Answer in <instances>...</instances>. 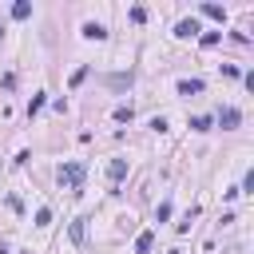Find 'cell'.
<instances>
[{
    "label": "cell",
    "instance_id": "cell-9",
    "mask_svg": "<svg viewBox=\"0 0 254 254\" xmlns=\"http://www.w3.org/2000/svg\"><path fill=\"white\" fill-rule=\"evenodd\" d=\"M198 12H202V16H210V20H226V12H222L218 4H202Z\"/></svg>",
    "mask_w": 254,
    "mask_h": 254
},
{
    "label": "cell",
    "instance_id": "cell-7",
    "mask_svg": "<svg viewBox=\"0 0 254 254\" xmlns=\"http://www.w3.org/2000/svg\"><path fill=\"white\" fill-rule=\"evenodd\" d=\"M151 242H155V234H151V230H143V234L135 238V250H139V254H147V250H151Z\"/></svg>",
    "mask_w": 254,
    "mask_h": 254
},
{
    "label": "cell",
    "instance_id": "cell-12",
    "mask_svg": "<svg viewBox=\"0 0 254 254\" xmlns=\"http://www.w3.org/2000/svg\"><path fill=\"white\" fill-rule=\"evenodd\" d=\"M48 222H52V210L40 206V210H36V226H48Z\"/></svg>",
    "mask_w": 254,
    "mask_h": 254
},
{
    "label": "cell",
    "instance_id": "cell-14",
    "mask_svg": "<svg viewBox=\"0 0 254 254\" xmlns=\"http://www.w3.org/2000/svg\"><path fill=\"white\" fill-rule=\"evenodd\" d=\"M40 107H44V95H32V103H28V115H36Z\"/></svg>",
    "mask_w": 254,
    "mask_h": 254
},
{
    "label": "cell",
    "instance_id": "cell-10",
    "mask_svg": "<svg viewBox=\"0 0 254 254\" xmlns=\"http://www.w3.org/2000/svg\"><path fill=\"white\" fill-rule=\"evenodd\" d=\"M179 36H198V20H179Z\"/></svg>",
    "mask_w": 254,
    "mask_h": 254
},
{
    "label": "cell",
    "instance_id": "cell-1",
    "mask_svg": "<svg viewBox=\"0 0 254 254\" xmlns=\"http://www.w3.org/2000/svg\"><path fill=\"white\" fill-rule=\"evenodd\" d=\"M56 179H60V187H67L71 194H79V190H83V163H64V167L56 171Z\"/></svg>",
    "mask_w": 254,
    "mask_h": 254
},
{
    "label": "cell",
    "instance_id": "cell-2",
    "mask_svg": "<svg viewBox=\"0 0 254 254\" xmlns=\"http://www.w3.org/2000/svg\"><path fill=\"white\" fill-rule=\"evenodd\" d=\"M218 123H222L226 131H234V127L242 123V111H238V107H222V111H218Z\"/></svg>",
    "mask_w": 254,
    "mask_h": 254
},
{
    "label": "cell",
    "instance_id": "cell-4",
    "mask_svg": "<svg viewBox=\"0 0 254 254\" xmlns=\"http://www.w3.org/2000/svg\"><path fill=\"white\" fill-rule=\"evenodd\" d=\"M83 36L87 40H107V28L103 24H83Z\"/></svg>",
    "mask_w": 254,
    "mask_h": 254
},
{
    "label": "cell",
    "instance_id": "cell-13",
    "mask_svg": "<svg viewBox=\"0 0 254 254\" xmlns=\"http://www.w3.org/2000/svg\"><path fill=\"white\" fill-rule=\"evenodd\" d=\"M131 20H135V24H143V20H147V8H139V4H135V8H131Z\"/></svg>",
    "mask_w": 254,
    "mask_h": 254
},
{
    "label": "cell",
    "instance_id": "cell-6",
    "mask_svg": "<svg viewBox=\"0 0 254 254\" xmlns=\"http://www.w3.org/2000/svg\"><path fill=\"white\" fill-rule=\"evenodd\" d=\"M83 234H87V218H75L71 222V242H83Z\"/></svg>",
    "mask_w": 254,
    "mask_h": 254
},
{
    "label": "cell",
    "instance_id": "cell-5",
    "mask_svg": "<svg viewBox=\"0 0 254 254\" xmlns=\"http://www.w3.org/2000/svg\"><path fill=\"white\" fill-rule=\"evenodd\" d=\"M107 175H111V183H119V179L127 175V163H123V159H115V163L107 167Z\"/></svg>",
    "mask_w": 254,
    "mask_h": 254
},
{
    "label": "cell",
    "instance_id": "cell-11",
    "mask_svg": "<svg viewBox=\"0 0 254 254\" xmlns=\"http://www.w3.org/2000/svg\"><path fill=\"white\" fill-rule=\"evenodd\" d=\"M190 131H210V119H206V115H194V119H190Z\"/></svg>",
    "mask_w": 254,
    "mask_h": 254
},
{
    "label": "cell",
    "instance_id": "cell-3",
    "mask_svg": "<svg viewBox=\"0 0 254 254\" xmlns=\"http://www.w3.org/2000/svg\"><path fill=\"white\" fill-rule=\"evenodd\" d=\"M202 79H179V95H202Z\"/></svg>",
    "mask_w": 254,
    "mask_h": 254
},
{
    "label": "cell",
    "instance_id": "cell-8",
    "mask_svg": "<svg viewBox=\"0 0 254 254\" xmlns=\"http://www.w3.org/2000/svg\"><path fill=\"white\" fill-rule=\"evenodd\" d=\"M12 16H16V20H28V16H32V4H28V0L12 4Z\"/></svg>",
    "mask_w": 254,
    "mask_h": 254
}]
</instances>
